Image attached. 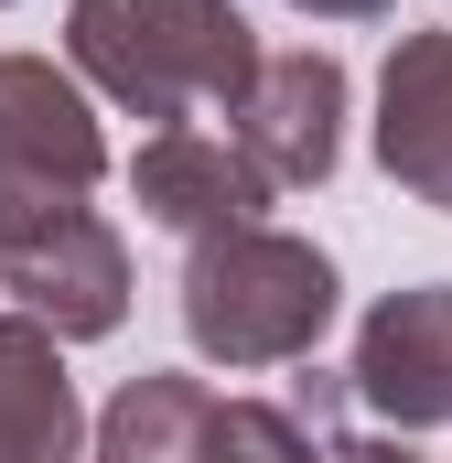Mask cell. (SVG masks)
Returning <instances> with one entry per match:
<instances>
[{
  "mask_svg": "<svg viewBox=\"0 0 452 463\" xmlns=\"http://www.w3.org/2000/svg\"><path fill=\"white\" fill-rule=\"evenodd\" d=\"M65 65L108 98L118 118L151 129H194V118H237L259 98V33L237 0H76L65 11Z\"/></svg>",
  "mask_w": 452,
  "mask_h": 463,
  "instance_id": "6da1fadb",
  "label": "cell"
},
{
  "mask_svg": "<svg viewBox=\"0 0 452 463\" xmlns=\"http://www.w3.org/2000/svg\"><path fill=\"white\" fill-rule=\"evenodd\" d=\"M344 388L388 431H452V280H410V291L366 302Z\"/></svg>",
  "mask_w": 452,
  "mask_h": 463,
  "instance_id": "277c9868",
  "label": "cell"
},
{
  "mask_svg": "<svg viewBox=\"0 0 452 463\" xmlns=\"http://www.w3.org/2000/svg\"><path fill=\"white\" fill-rule=\"evenodd\" d=\"M0 291L43 335L98 345V335H118V313H129V248H118V227L98 205H76V216H54V227H33V237L0 248Z\"/></svg>",
  "mask_w": 452,
  "mask_h": 463,
  "instance_id": "5b68a950",
  "label": "cell"
},
{
  "mask_svg": "<svg viewBox=\"0 0 452 463\" xmlns=\"http://www.w3.org/2000/svg\"><path fill=\"white\" fill-rule=\"evenodd\" d=\"M377 173L452 216V33H399L377 76Z\"/></svg>",
  "mask_w": 452,
  "mask_h": 463,
  "instance_id": "ba28073f",
  "label": "cell"
},
{
  "mask_svg": "<svg viewBox=\"0 0 452 463\" xmlns=\"http://www.w3.org/2000/svg\"><path fill=\"white\" fill-rule=\"evenodd\" d=\"M87 463H226V399L184 366H151L98 410Z\"/></svg>",
  "mask_w": 452,
  "mask_h": 463,
  "instance_id": "30bf717a",
  "label": "cell"
},
{
  "mask_svg": "<svg viewBox=\"0 0 452 463\" xmlns=\"http://www.w3.org/2000/svg\"><path fill=\"white\" fill-rule=\"evenodd\" d=\"M0 11H11V0H0Z\"/></svg>",
  "mask_w": 452,
  "mask_h": 463,
  "instance_id": "4fadbf2b",
  "label": "cell"
},
{
  "mask_svg": "<svg viewBox=\"0 0 452 463\" xmlns=\"http://www.w3.org/2000/svg\"><path fill=\"white\" fill-rule=\"evenodd\" d=\"M280 184L248 162V140H216V129H151L129 151V205L151 216L162 237H226V227H259Z\"/></svg>",
  "mask_w": 452,
  "mask_h": 463,
  "instance_id": "8992f818",
  "label": "cell"
},
{
  "mask_svg": "<svg viewBox=\"0 0 452 463\" xmlns=\"http://www.w3.org/2000/svg\"><path fill=\"white\" fill-rule=\"evenodd\" d=\"M108 184V129L54 54H0V248Z\"/></svg>",
  "mask_w": 452,
  "mask_h": 463,
  "instance_id": "3957f363",
  "label": "cell"
},
{
  "mask_svg": "<svg viewBox=\"0 0 452 463\" xmlns=\"http://www.w3.org/2000/svg\"><path fill=\"white\" fill-rule=\"evenodd\" d=\"M87 410L65 377V335L33 313H0V463H87Z\"/></svg>",
  "mask_w": 452,
  "mask_h": 463,
  "instance_id": "9c48e42d",
  "label": "cell"
},
{
  "mask_svg": "<svg viewBox=\"0 0 452 463\" xmlns=\"http://www.w3.org/2000/svg\"><path fill=\"white\" fill-rule=\"evenodd\" d=\"M344 313V280L291 227H226L184 248V345L205 366H302Z\"/></svg>",
  "mask_w": 452,
  "mask_h": 463,
  "instance_id": "7a4b0ae2",
  "label": "cell"
},
{
  "mask_svg": "<svg viewBox=\"0 0 452 463\" xmlns=\"http://www.w3.org/2000/svg\"><path fill=\"white\" fill-rule=\"evenodd\" d=\"M291 11H313V22H388L399 0H291Z\"/></svg>",
  "mask_w": 452,
  "mask_h": 463,
  "instance_id": "7c38bea8",
  "label": "cell"
},
{
  "mask_svg": "<svg viewBox=\"0 0 452 463\" xmlns=\"http://www.w3.org/2000/svg\"><path fill=\"white\" fill-rule=\"evenodd\" d=\"M334 463H420L410 431H334Z\"/></svg>",
  "mask_w": 452,
  "mask_h": 463,
  "instance_id": "8fae6325",
  "label": "cell"
},
{
  "mask_svg": "<svg viewBox=\"0 0 452 463\" xmlns=\"http://www.w3.org/2000/svg\"><path fill=\"white\" fill-rule=\"evenodd\" d=\"M344 65L324 43H302V54H269L259 65V98L237 109V140H248V162L280 184V194H313V184H334L344 162Z\"/></svg>",
  "mask_w": 452,
  "mask_h": 463,
  "instance_id": "52a82bcc",
  "label": "cell"
}]
</instances>
